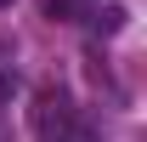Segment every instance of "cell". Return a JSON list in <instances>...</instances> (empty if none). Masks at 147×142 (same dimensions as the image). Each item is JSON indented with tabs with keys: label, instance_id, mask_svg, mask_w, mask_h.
<instances>
[{
	"label": "cell",
	"instance_id": "5",
	"mask_svg": "<svg viewBox=\"0 0 147 142\" xmlns=\"http://www.w3.org/2000/svg\"><path fill=\"white\" fill-rule=\"evenodd\" d=\"M0 142H17V137H11V125H0Z\"/></svg>",
	"mask_w": 147,
	"mask_h": 142
},
{
	"label": "cell",
	"instance_id": "3",
	"mask_svg": "<svg viewBox=\"0 0 147 142\" xmlns=\"http://www.w3.org/2000/svg\"><path fill=\"white\" fill-rule=\"evenodd\" d=\"M74 12H79V0H45V17L51 23H68Z\"/></svg>",
	"mask_w": 147,
	"mask_h": 142
},
{
	"label": "cell",
	"instance_id": "1",
	"mask_svg": "<svg viewBox=\"0 0 147 142\" xmlns=\"http://www.w3.org/2000/svg\"><path fill=\"white\" fill-rule=\"evenodd\" d=\"M74 119H79V108H74V97L62 85H45L34 97V131H40V137H68Z\"/></svg>",
	"mask_w": 147,
	"mask_h": 142
},
{
	"label": "cell",
	"instance_id": "4",
	"mask_svg": "<svg viewBox=\"0 0 147 142\" xmlns=\"http://www.w3.org/2000/svg\"><path fill=\"white\" fill-rule=\"evenodd\" d=\"M17 91H23V80H17V74H11V68H0V108L11 102V97H17Z\"/></svg>",
	"mask_w": 147,
	"mask_h": 142
},
{
	"label": "cell",
	"instance_id": "2",
	"mask_svg": "<svg viewBox=\"0 0 147 142\" xmlns=\"http://www.w3.org/2000/svg\"><path fill=\"white\" fill-rule=\"evenodd\" d=\"M125 23H130L125 6H96V12H91V29H96V34H119Z\"/></svg>",
	"mask_w": 147,
	"mask_h": 142
},
{
	"label": "cell",
	"instance_id": "6",
	"mask_svg": "<svg viewBox=\"0 0 147 142\" xmlns=\"http://www.w3.org/2000/svg\"><path fill=\"white\" fill-rule=\"evenodd\" d=\"M45 142H79V137H74V131H68V137H45Z\"/></svg>",
	"mask_w": 147,
	"mask_h": 142
},
{
	"label": "cell",
	"instance_id": "7",
	"mask_svg": "<svg viewBox=\"0 0 147 142\" xmlns=\"http://www.w3.org/2000/svg\"><path fill=\"white\" fill-rule=\"evenodd\" d=\"M0 6H11V0H0Z\"/></svg>",
	"mask_w": 147,
	"mask_h": 142
}]
</instances>
